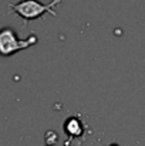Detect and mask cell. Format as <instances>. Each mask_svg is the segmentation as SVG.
Returning a JSON list of instances; mask_svg holds the SVG:
<instances>
[{
    "instance_id": "obj_2",
    "label": "cell",
    "mask_w": 145,
    "mask_h": 146,
    "mask_svg": "<svg viewBox=\"0 0 145 146\" xmlns=\"http://www.w3.org/2000/svg\"><path fill=\"white\" fill-rule=\"evenodd\" d=\"M37 43V37H36V33L30 34L26 40H20L17 38V34L14 33L13 29L10 27H6V29H1L0 30V55L1 57H10V55H14L16 52L21 51V50H26L31 46H34Z\"/></svg>"
},
{
    "instance_id": "obj_1",
    "label": "cell",
    "mask_w": 145,
    "mask_h": 146,
    "mask_svg": "<svg viewBox=\"0 0 145 146\" xmlns=\"http://www.w3.org/2000/svg\"><path fill=\"white\" fill-rule=\"evenodd\" d=\"M61 1L63 0H51L50 3L44 4V3H40L39 0H21L20 3L9 4V9L14 11L19 17H21L24 23L27 24L31 20L40 19L46 13H50L51 16H57V13L54 11V7L58 6Z\"/></svg>"
}]
</instances>
